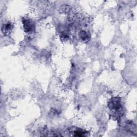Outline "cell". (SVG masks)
Listing matches in <instances>:
<instances>
[{
	"instance_id": "obj_5",
	"label": "cell",
	"mask_w": 137,
	"mask_h": 137,
	"mask_svg": "<svg viewBox=\"0 0 137 137\" xmlns=\"http://www.w3.org/2000/svg\"><path fill=\"white\" fill-rule=\"evenodd\" d=\"M79 36H80V38L84 40L88 39V38H89L88 34L87 33V32H86L85 31L81 32L79 34Z\"/></svg>"
},
{
	"instance_id": "obj_1",
	"label": "cell",
	"mask_w": 137,
	"mask_h": 137,
	"mask_svg": "<svg viewBox=\"0 0 137 137\" xmlns=\"http://www.w3.org/2000/svg\"><path fill=\"white\" fill-rule=\"evenodd\" d=\"M109 107L112 110H114L115 111L119 110L121 108V99L119 98H115L111 99V102L109 103Z\"/></svg>"
},
{
	"instance_id": "obj_2",
	"label": "cell",
	"mask_w": 137,
	"mask_h": 137,
	"mask_svg": "<svg viewBox=\"0 0 137 137\" xmlns=\"http://www.w3.org/2000/svg\"><path fill=\"white\" fill-rule=\"evenodd\" d=\"M24 24V28L26 32H30L34 29V24L30 20L25 19L23 22Z\"/></svg>"
},
{
	"instance_id": "obj_3",
	"label": "cell",
	"mask_w": 137,
	"mask_h": 137,
	"mask_svg": "<svg viewBox=\"0 0 137 137\" xmlns=\"http://www.w3.org/2000/svg\"><path fill=\"white\" fill-rule=\"evenodd\" d=\"M72 133H73V135L76 136H84L86 135V131H84L80 129H78V128H77L76 130H74L72 132Z\"/></svg>"
},
{
	"instance_id": "obj_4",
	"label": "cell",
	"mask_w": 137,
	"mask_h": 137,
	"mask_svg": "<svg viewBox=\"0 0 137 137\" xmlns=\"http://www.w3.org/2000/svg\"><path fill=\"white\" fill-rule=\"evenodd\" d=\"M11 29H12V25L9 23H7L3 25L2 30L3 33H8L9 31L11 30Z\"/></svg>"
}]
</instances>
